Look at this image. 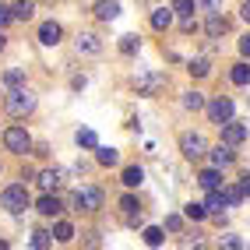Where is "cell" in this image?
Returning <instances> with one entry per match:
<instances>
[{
    "mask_svg": "<svg viewBox=\"0 0 250 250\" xmlns=\"http://www.w3.org/2000/svg\"><path fill=\"white\" fill-rule=\"evenodd\" d=\"M60 36H63V28H60L57 21H46V25L39 28V42H42V46H57Z\"/></svg>",
    "mask_w": 250,
    "mask_h": 250,
    "instance_id": "obj_11",
    "label": "cell"
},
{
    "mask_svg": "<svg viewBox=\"0 0 250 250\" xmlns=\"http://www.w3.org/2000/svg\"><path fill=\"white\" fill-rule=\"evenodd\" d=\"M78 145H81V148H99L95 130H88V127H85V130H78Z\"/></svg>",
    "mask_w": 250,
    "mask_h": 250,
    "instance_id": "obj_28",
    "label": "cell"
},
{
    "mask_svg": "<svg viewBox=\"0 0 250 250\" xmlns=\"http://www.w3.org/2000/svg\"><path fill=\"white\" fill-rule=\"evenodd\" d=\"M201 106H205L201 92H187V95H183V109H201Z\"/></svg>",
    "mask_w": 250,
    "mask_h": 250,
    "instance_id": "obj_29",
    "label": "cell"
},
{
    "mask_svg": "<svg viewBox=\"0 0 250 250\" xmlns=\"http://www.w3.org/2000/svg\"><path fill=\"white\" fill-rule=\"evenodd\" d=\"M205 32H208V36H211V39H219V36H222V32H226V18H222V14H219V11H211V18H208V25H205Z\"/></svg>",
    "mask_w": 250,
    "mask_h": 250,
    "instance_id": "obj_16",
    "label": "cell"
},
{
    "mask_svg": "<svg viewBox=\"0 0 250 250\" xmlns=\"http://www.w3.org/2000/svg\"><path fill=\"white\" fill-rule=\"evenodd\" d=\"M183 215H187L190 222H205V219H208V208H205V205H194V201H190L187 208H183Z\"/></svg>",
    "mask_w": 250,
    "mask_h": 250,
    "instance_id": "obj_23",
    "label": "cell"
},
{
    "mask_svg": "<svg viewBox=\"0 0 250 250\" xmlns=\"http://www.w3.org/2000/svg\"><path fill=\"white\" fill-rule=\"evenodd\" d=\"M180 28H183V32H194V28H197V21L190 18V14H183V21H180Z\"/></svg>",
    "mask_w": 250,
    "mask_h": 250,
    "instance_id": "obj_38",
    "label": "cell"
},
{
    "mask_svg": "<svg viewBox=\"0 0 250 250\" xmlns=\"http://www.w3.org/2000/svg\"><path fill=\"white\" fill-rule=\"evenodd\" d=\"M74 208L78 211H99V208H103V190L92 187V183H88V187H78L74 190Z\"/></svg>",
    "mask_w": 250,
    "mask_h": 250,
    "instance_id": "obj_5",
    "label": "cell"
},
{
    "mask_svg": "<svg viewBox=\"0 0 250 250\" xmlns=\"http://www.w3.org/2000/svg\"><path fill=\"white\" fill-rule=\"evenodd\" d=\"M166 229H169V232H180V229H183V219H180V215H169V219H166Z\"/></svg>",
    "mask_w": 250,
    "mask_h": 250,
    "instance_id": "obj_36",
    "label": "cell"
},
{
    "mask_svg": "<svg viewBox=\"0 0 250 250\" xmlns=\"http://www.w3.org/2000/svg\"><path fill=\"white\" fill-rule=\"evenodd\" d=\"M222 141H226V145H243V141H247V127H243V124H232V120L222 124Z\"/></svg>",
    "mask_w": 250,
    "mask_h": 250,
    "instance_id": "obj_10",
    "label": "cell"
},
{
    "mask_svg": "<svg viewBox=\"0 0 250 250\" xmlns=\"http://www.w3.org/2000/svg\"><path fill=\"white\" fill-rule=\"evenodd\" d=\"M162 240H166V236H162L159 226H148V229H145V243H148V247H162Z\"/></svg>",
    "mask_w": 250,
    "mask_h": 250,
    "instance_id": "obj_27",
    "label": "cell"
},
{
    "mask_svg": "<svg viewBox=\"0 0 250 250\" xmlns=\"http://www.w3.org/2000/svg\"><path fill=\"white\" fill-rule=\"evenodd\" d=\"M141 4H152V0H141Z\"/></svg>",
    "mask_w": 250,
    "mask_h": 250,
    "instance_id": "obj_45",
    "label": "cell"
},
{
    "mask_svg": "<svg viewBox=\"0 0 250 250\" xmlns=\"http://www.w3.org/2000/svg\"><path fill=\"white\" fill-rule=\"evenodd\" d=\"M180 152L194 162V159H201V155L208 152V141H205L201 134H183V138H180Z\"/></svg>",
    "mask_w": 250,
    "mask_h": 250,
    "instance_id": "obj_7",
    "label": "cell"
},
{
    "mask_svg": "<svg viewBox=\"0 0 250 250\" xmlns=\"http://www.w3.org/2000/svg\"><path fill=\"white\" fill-rule=\"evenodd\" d=\"M95 159L103 162V166H116V162H120V152L109 148V145H99V148H95Z\"/></svg>",
    "mask_w": 250,
    "mask_h": 250,
    "instance_id": "obj_17",
    "label": "cell"
},
{
    "mask_svg": "<svg viewBox=\"0 0 250 250\" xmlns=\"http://www.w3.org/2000/svg\"><path fill=\"white\" fill-rule=\"evenodd\" d=\"M240 187H243V194L250 197V176H243V180H240Z\"/></svg>",
    "mask_w": 250,
    "mask_h": 250,
    "instance_id": "obj_42",
    "label": "cell"
},
{
    "mask_svg": "<svg viewBox=\"0 0 250 250\" xmlns=\"http://www.w3.org/2000/svg\"><path fill=\"white\" fill-rule=\"evenodd\" d=\"M197 183H201L205 190H219V183H222V180H219V169H215V166H211V169H205L201 176H197Z\"/></svg>",
    "mask_w": 250,
    "mask_h": 250,
    "instance_id": "obj_19",
    "label": "cell"
},
{
    "mask_svg": "<svg viewBox=\"0 0 250 250\" xmlns=\"http://www.w3.org/2000/svg\"><path fill=\"white\" fill-rule=\"evenodd\" d=\"M32 109H36V95H32L25 85H21V88H11V95H7V113L21 120V116H28Z\"/></svg>",
    "mask_w": 250,
    "mask_h": 250,
    "instance_id": "obj_1",
    "label": "cell"
},
{
    "mask_svg": "<svg viewBox=\"0 0 250 250\" xmlns=\"http://www.w3.org/2000/svg\"><path fill=\"white\" fill-rule=\"evenodd\" d=\"M4 145H7V152H14V155H28L32 152V138H28L25 127H7L4 130Z\"/></svg>",
    "mask_w": 250,
    "mask_h": 250,
    "instance_id": "obj_4",
    "label": "cell"
},
{
    "mask_svg": "<svg viewBox=\"0 0 250 250\" xmlns=\"http://www.w3.org/2000/svg\"><path fill=\"white\" fill-rule=\"evenodd\" d=\"M232 145H219V148H211V166L215 169H222V166H232Z\"/></svg>",
    "mask_w": 250,
    "mask_h": 250,
    "instance_id": "obj_12",
    "label": "cell"
},
{
    "mask_svg": "<svg viewBox=\"0 0 250 250\" xmlns=\"http://www.w3.org/2000/svg\"><path fill=\"white\" fill-rule=\"evenodd\" d=\"M187 71H190L194 78H208L211 67H208V60H190V67H187Z\"/></svg>",
    "mask_w": 250,
    "mask_h": 250,
    "instance_id": "obj_32",
    "label": "cell"
},
{
    "mask_svg": "<svg viewBox=\"0 0 250 250\" xmlns=\"http://www.w3.org/2000/svg\"><path fill=\"white\" fill-rule=\"evenodd\" d=\"M240 18H243V21H250V0L243 4V11H240Z\"/></svg>",
    "mask_w": 250,
    "mask_h": 250,
    "instance_id": "obj_41",
    "label": "cell"
},
{
    "mask_svg": "<svg viewBox=\"0 0 250 250\" xmlns=\"http://www.w3.org/2000/svg\"><path fill=\"white\" fill-rule=\"evenodd\" d=\"M11 18H14V11H11V7H4V4H0V28H4V25H7Z\"/></svg>",
    "mask_w": 250,
    "mask_h": 250,
    "instance_id": "obj_37",
    "label": "cell"
},
{
    "mask_svg": "<svg viewBox=\"0 0 250 250\" xmlns=\"http://www.w3.org/2000/svg\"><path fill=\"white\" fill-rule=\"evenodd\" d=\"M36 180H39V187H42L46 194H53V190L63 187V169H42Z\"/></svg>",
    "mask_w": 250,
    "mask_h": 250,
    "instance_id": "obj_8",
    "label": "cell"
},
{
    "mask_svg": "<svg viewBox=\"0 0 250 250\" xmlns=\"http://www.w3.org/2000/svg\"><path fill=\"white\" fill-rule=\"evenodd\" d=\"M4 46H7V39H4V32H0V49H4Z\"/></svg>",
    "mask_w": 250,
    "mask_h": 250,
    "instance_id": "obj_43",
    "label": "cell"
},
{
    "mask_svg": "<svg viewBox=\"0 0 250 250\" xmlns=\"http://www.w3.org/2000/svg\"><path fill=\"white\" fill-rule=\"evenodd\" d=\"M120 180H124V187H141V180H145V173L138 169V166H127Z\"/></svg>",
    "mask_w": 250,
    "mask_h": 250,
    "instance_id": "obj_20",
    "label": "cell"
},
{
    "mask_svg": "<svg viewBox=\"0 0 250 250\" xmlns=\"http://www.w3.org/2000/svg\"><path fill=\"white\" fill-rule=\"evenodd\" d=\"M197 4H201L205 11H219V7H222V0H197Z\"/></svg>",
    "mask_w": 250,
    "mask_h": 250,
    "instance_id": "obj_39",
    "label": "cell"
},
{
    "mask_svg": "<svg viewBox=\"0 0 250 250\" xmlns=\"http://www.w3.org/2000/svg\"><path fill=\"white\" fill-rule=\"evenodd\" d=\"M4 85H7V88H21V85H25V74H21V71H7V74H4Z\"/></svg>",
    "mask_w": 250,
    "mask_h": 250,
    "instance_id": "obj_31",
    "label": "cell"
},
{
    "mask_svg": "<svg viewBox=\"0 0 250 250\" xmlns=\"http://www.w3.org/2000/svg\"><path fill=\"white\" fill-rule=\"evenodd\" d=\"M116 14H120V4H116V0H99V4H95V18L113 21Z\"/></svg>",
    "mask_w": 250,
    "mask_h": 250,
    "instance_id": "obj_14",
    "label": "cell"
},
{
    "mask_svg": "<svg viewBox=\"0 0 250 250\" xmlns=\"http://www.w3.org/2000/svg\"><path fill=\"white\" fill-rule=\"evenodd\" d=\"M208 120L211 124H229L232 120V99H226V95H219V99H211L208 103Z\"/></svg>",
    "mask_w": 250,
    "mask_h": 250,
    "instance_id": "obj_6",
    "label": "cell"
},
{
    "mask_svg": "<svg viewBox=\"0 0 250 250\" xmlns=\"http://www.w3.org/2000/svg\"><path fill=\"white\" fill-rule=\"evenodd\" d=\"M78 53L99 57V53H103V42H99V36H92V32H81V36H78Z\"/></svg>",
    "mask_w": 250,
    "mask_h": 250,
    "instance_id": "obj_9",
    "label": "cell"
},
{
    "mask_svg": "<svg viewBox=\"0 0 250 250\" xmlns=\"http://www.w3.org/2000/svg\"><path fill=\"white\" fill-rule=\"evenodd\" d=\"M138 46H141L138 36H124V39H120V53H124V57H134V53H138Z\"/></svg>",
    "mask_w": 250,
    "mask_h": 250,
    "instance_id": "obj_26",
    "label": "cell"
},
{
    "mask_svg": "<svg viewBox=\"0 0 250 250\" xmlns=\"http://www.w3.org/2000/svg\"><path fill=\"white\" fill-rule=\"evenodd\" d=\"M219 250H243V243H240V236H232V232H226V236L219 240Z\"/></svg>",
    "mask_w": 250,
    "mask_h": 250,
    "instance_id": "obj_30",
    "label": "cell"
},
{
    "mask_svg": "<svg viewBox=\"0 0 250 250\" xmlns=\"http://www.w3.org/2000/svg\"><path fill=\"white\" fill-rule=\"evenodd\" d=\"M11 11H14V18H18V21H28L32 14H36V7H32V0H18V4H14Z\"/></svg>",
    "mask_w": 250,
    "mask_h": 250,
    "instance_id": "obj_22",
    "label": "cell"
},
{
    "mask_svg": "<svg viewBox=\"0 0 250 250\" xmlns=\"http://www.w3.org/2000/svg\"><path fill=\"white\" fill-rule=\"evenodd\" d=\"M201 247H205V240L197 236V232H190V236L183 240V247H180V250H201Z\"/></svg>",
    "mask_w": 250,
    "mask_h": 250,
    "instance_id": "obj_35",
    "label": "cell"
},
{
    "mask_svg": "<svg viewBox=\"0 0 250 250\" xmlns=\"http://www.w3.org/2000/svg\"><path fill=\"white\" fill-rule=\"evenodd\" d=\"M169 7H173V14H190L194 11V0H173Z\"/></svg>",
    "mask_w": 250,
    "mask_h": 250,
    "instance_id": "obj_34",
    "label": "cell"
},
{
    "mask_svg": "<svg viewBox=\"0 0 250 250\" xmlns=\"http://www.w3.org/2000/svg\"><path fill=\"white\" fill-rule=\"evenodd\" d=\"M162 88H166V74L162 71H145V74L134 78V92L138 95H159Z\"/></svg>",
    "mask_w": 250,
    "mask_h": 250,
    "instance_id": "obj_3",
    "label": "cell"
},
{
    "mask_svg": "<svg viewBox=\"0 0 250 250\" xmlns=\"http://www.w3.org/2000/svg\"><path fill=\"white\" fill-rule=\"evenodd\" d=\"M222 197H226V205H240L243 201V187H226Z\"/></svg>",
    "mask_w": 250,
    "mask_h": 250,
    "instance_id": "obj_33",
    "label": "cell"
},
{
    "mask_svg": "<svg viewBox=\"0 0 250 250\" xmlns=\"http://www.w3.org/2000/svg\"><path fill=\"white\" fill-rule=\"evenodd\" d=\"M0 250H7V243H4V240H0Z\"/></svg>",
    "mask_w": 250,
    "mask_h": 250,
    "instance_id": "obj_44",
    "label": "cell"
},
{
    "mask_svg": "<svg viewBox=\"0 0 250 250\" xmlns=\"http://www.w3.org/2000/svg\"><path fill=\"white\" fill-rule=\"evenodd\" d=\"M32 247H36V250H49V247H53V232L36 229V232H32Z\"/></svg>",
    "mask_w": 250,
    "mask_h": 250,
    "instance_id": "obj_21",
    "label": "cell"
},
{
    "mask_svg": "<svg viewBox=\"0 0 250 250\" xmlns=\"http://www.w3.org/2000/svg\"><path fill=\"white\" fill-rule=\"evenodd\" d=\"M173 25V7H159L155 14H152V28H159V32H166Z\"/></svg>",
    "mask_w": 250,
    "mask_h": 250,
    "instance_id": "obj_15",
    "label": "cell"
},
{
    "mask_svg": "<svg viewBox=\"0 0 250 250\" xmlns=\"http://www.w3.org/2000/svg\"><path fill=\"white\" fill-rule=\"evenodd\" d=\"M229 78H232V85H250V67L247 63H236V67L229 71Z\"/></svg>",
    "mask_w": 250,
    "mask_h": 250,
    "instance_id": "obj_24",
    "label": "cell"
},
{
    "mask_svg": "<svg viewBox=\"0 0 250 250\" xmlns=\"http://www.w3.org/2000/svg\"><path fill=\"white\" fill-rule=\"evenodd\" d=\"M53 240H60V243L74 240V226H71V222H57V226H53Z\"/></svg>",
    "mask_w": 250,
    "mask_h": 250,
    "instance_id": "obj_25",
    "label": "cell"
},
{
    "mask_svg": "<svg viewBox=\"0 0 250 250\" xmlns=\"http://www.w3.org/2000/svg\"><path fill=\"white\" fill-rule=\"evenodd\" d=\"M205 208H208V215H222V208H226V197H222V190H208V201H205Z\"/></svg>",
    "mask_w": 250,
    "mask_h": 250,
    "instance_id": "obj_18",
    "label": "cell"
},
{
    "mask_svg": "<svg viewBox=\"0 0 250 250\" xmlns=\"http://www.w3.org/2000/svg\"><path fill=\"white\" fill-rule=\"evenodd\" d=\"M0 205H4L11 215H21L28 208V190H25V183H11V187L0 194Z\"/></svg>",
    "mask_w": 250,
    "mask_h": 250,
    "instance_id": "obj_2",
    "label": "cell"
},
{
    "mask_svg": "<svg viewBox=\"0 0 250 250\" xmlns=\"http://www.w3.org/2000/svg\"><path fill=\"white\" fill-rule=\"evenodd\" d=\"M36 211L46 215V219H53V215H60L63 208H60V201H57L53 194H42V197H39V205H36Z\"/></svg>",
    "mask_w": 250,
    "mask_h": 250,
    "instance_id": "obj_13",
    "label": "cell"
},
{
    "mask_svg": "<svg viewBox=\"0 0 250 250\" xmlns=\"http://www.w3.org/2000/svg\"><path fill=\"white\" fill-rule=\"evenodd\" d=\"M240 53H243V57H250V36H243V39H240Z\"/></svg>",
    "mask_w": 250,
    "mask_h": 250,
    "instance_id": "obj_40",
    "label": "cell"
}]
</instances>
